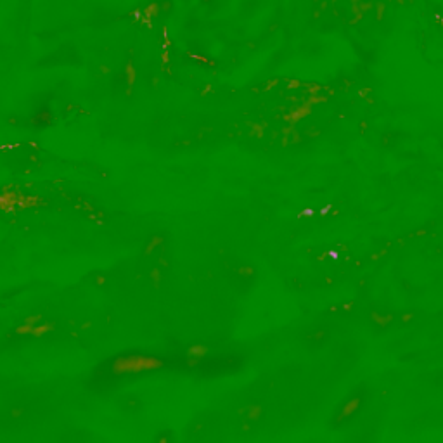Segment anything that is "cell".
<instances>
[{
    "label": "cell",
    "mask_w": 443,
    "mask_h": 443,
    "mask_svg": "<svg viewBox=\"0 0 443 443\" xmlns=\"http://www.w3.org/2000/svg\"><path fill=\"white\" fill-rule=\"evenodd\" d=\"M365 398H367L365 388H358V390L351 391V393L338 405L336 412H334L333 415V422H331L333 428H343L348 422L353 421V419L360 414L362 409H364Z\"/></svg>",
    "instance_id": "obj_1"
},
{
    "label": "cell",
    "mask_w": 443,
    "mask_h": 443,
    "mask_svg": "<svg viewBox=\"0 0 443 443\" xmlns=\"http://www.w3.org/2000/svg\"><path fill=\"white\" fill-rule=\"evenodd\" d=\"M371 322L376 324V326L381 327V329H387V327H390L391 324L397 322V316L391 312H388V313L373 312L371 313Z\"/></svg>",
    "instance_id": "obj_4"
},
{
    "label": "cell",
    "mask_w": 443,
    "mask_h": 443,
    "mask_svg": "<svg viewBox=\"0 0 443 443\" xmlns=\"http://www.w3.org/2000/svg\"><path fill=\"white\" fill-rule=\"evenodd\" d=\"M238 415L246 424H256L265 418V407L260 402H251V404L243 405L238 411Z\"/></svg>",
    "instance_id": "obj_2"
},
{
    "label": "cell",
    "mask_w": 443,
    "mask_h": 443,
    "mask_svg": "<svg viewBox=\"0 0 443 443\" xmlns=\"http://www.w3.org/2000/svg\"><path fill=\"white\" fill-rule=\"evenodd\" d=\"M327 338H329V331H327L326 327H317V329L310 331V333L307 334V344H309V347L319 348L326 343Z\"/></svg>",
    "instance_id": "obj_3"
},
{
    "label": "cell",
    "mask_w": 443,
    "mask_h": 443,
    "mask_svg": "<svg viewBox=\"0 0 443 443\" xmlns=\"http://www.w3.org/2000/svg\"><path fill=\"white\" fill-rule=\"evenodd\" d=\"M412 320H414V313H412V312H405L404 316L400 317V324H404V326H405V324H411Z\"/></svg>",
    "instance_id": "obj_5"
}]
</instances>
